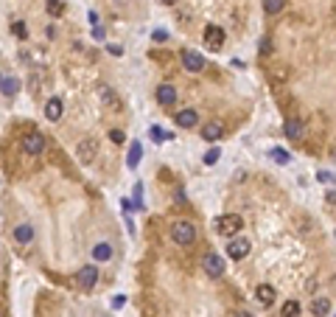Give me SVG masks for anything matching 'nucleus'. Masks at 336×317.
<instances>
[{
  "mask_svg": "<svg viewBox=\"0 0 336 317\" xmlns=\"http://www.w3.org/2000/svg\"><path fill=\"white\" fill-rule=\"evenodd\" d=\"M213 227H216V233H219V236L235 239V236H238V230L244 227V219H241L238 214H222V216H216Z\"/></svg>",
  "mask_w": 336,
  "mask_h": 317,
  "instance_id": "f257e3e1",
  "label": "nucleus"
},
{
  "mask_svg": "<svg viewBox=\"0 0 336 317\" xmlns=\"http://www.w3.org/2000/svg\"><path fill=\"white\" fill-rule=\"evenodd\" d=\"M171 239H174V244H180V247H191V244L196 242V227H193L191 222H174V225H171Z\"/></svg>",
  "mask_w": 336,
  "mask_h": 317,
  "instance_id": "f03ea898",
  "label": "nucleus"
},
{
  "mask_svg": "<svg viewBox=\"0 0 336 317\" xmlns=\"http://www.w3.org/2000/svg\"><path fill=\"white\" fill-rule=\"evenodd\" d=\"M76 160L81 166H90L93 160H98V140L96 138H81L76 143Z\"/></svg>",
  "mask_w": 336,
  "mask_h": 317,
  "instance_id": "7ed1b4c3",
  "label": "nucleus"
},
{
  "mask_svg": "<svg viewBox=\"0 0 336 317\" xmlns=\"http://www.w3.org/2000/svg\"><path fill=\"white\" fill-rule=\"evenodd\" d=\"M202 269L210 275V278H222L224 275V258L219 253H204L202 256Z\"/></svg>",
  "mask_w": 336,
  "mask_h": 317,
  "instance_id": "20e7f679",
  "label": "nucleus"
},
{
  "mask_svg": "<svg viewBox=\"0 0 336 317\" xmlns=\"http://www.w3.org/2000/svg\"><path fill=\"white\" fill-rule=\"evenodd\" d=\"M249 239H244V236H235V239H230V244H227V256L233 258V261H241V258H246L249 256Z\"/></svg>",
  "mask_w": 336,
  "mask_h": 317,
  "instance_id": "39448f33",
  "label": "nucleus"
},
{
  "mask_svg": "<svg viewBox=\"0 0 336 317\" xmlns=\"http://www.w3.org/2000/svg\"><path fill=\"white\" fill-rule=\"evenodd\" d=\"M182 65H185V70H191V73H202L207 62H204V56L199 54V51L185 48V51H182Z\"/></svg>",
  "mask_w": 336,
  "mask_h": 317,
  "instance_id": "423d86ee",
  "label": "nucleus"
},
{
  "mask_svg": "<svg viewBox=\"0 0 336 317\" xmlns=\"http://www.w3.org/2000/svg\"><path fill=\"white\" fill-rule=\"evenodd\" d=\"M76 281H78V289H81V292H90V289L96 287V281H98V269L93 267V264H87V267L78 269Z\"/></svg>",
  "mask_w": 336,
  "mask_h": 317,
  "instance_id": "0eeeda50",
  "label": "nucleus"
},
{
  "mask_svg": "<svg viewBox=\"0 0 336 317\" xmlns=\"http://www.w3.org/2000/svg\"><path fill=\"white\" fill-rule=\"evenodd\" d=\"M23 152H25V154H31V157L42 154V152H45V138H42L39 132L25 135V138H23Z\"/></svg>",
  "mask_w": 336,
  "mask_h": 317,
  "instance_id": "6e6552de",
  "label": "nucleus"
},
{
  "mask_svg": "<svg viewBox=\"0 0 336 317\" xmlns=\"http://www.w3.org/2000/svg\"><path fill=\"white\" fill-rule=\"evenodd\" d=\"M98 96H101V104H104V107H109L112 112H120V110H123V101L118 98V93H115L112 87L101 85V87H98Z\"/></svg>",
  "mask_w": 336,
  "mask_h": 317,
  "instance_id": "1a4fd4ad",
  "label": "nucleus"
},
{
  "mask_svg": "<svg viewBox=\"0 0 336 317\" xmlns=\"http://www.w3.org/2000/svg\"><path fill=\"white\" fill-rule=\"evenodd\" d=\"M204 43H207V48H222L224 45V31L219 28V25H207V28H204Z\"/></svg>",
  "mask_w": 336,
  "mask_h": 317,
  "instance_id": "9d476101",
  "label": "nucleus"
},
{
  "mask_svg": "<svg viewBox=\"0 0 336 317\" xmlns=\"http://www.w3.org/2000/svg\"><path fill=\"white\" fill-rule=\"evenodd\" d=\"M283 132H286L288 140H300L303 138V121L300 118H294V115H288L286 121H283Z\"/></svg>",
  "mask_w": 336,
  "mask_h": 317,
  "instance_id": "9b49d317",
  "label": "nucleus"
},
{
  "mask_svg": "<svg viewBox=\"0 0 336 317\" xmlns=\"http://www.w3.org/2000/svg\"><path fill=\"white\" fill-rule=\"evenodd\" d=\"M174 124L180 129H191V127H196L199 124V115H196V110H180L174 115Z\"/></svg>",
  "mask_w": 336,
  "mask_h": 317,
  "instance_id": "f8f14e48",
  "label": "nucleus"
},
{
  "mask_svg": "<svg viewBox=\"0 0 336 317\" xmlns=\"http://www.w3.org/2000/svg\"><path fill=\"white\" fill-rule=\"evenodd\" d=\"M157 101H160V107H174L177 104V90L171 85H160L157 87Z\"/></svg>",
  "mask_w": 336,
  "mask_h": 317,
  "instance_id": "ddd939ff",
  "label": "nucleus"
},
{
  "mask_svg": "<svg viewBox=\"0 0 336 317\" xmlns=\"http://www.w3.org/2000/svg\"><path fill=\"white\" fill-rule=\"evenodd\" d=\"M224 135V124L222 121H210L202 127V138L207 140V143H213V140H219Z\"/></svg>",
  "mask_w": 336,
  "mask_h": 317,
  "instance_id": "4468645a",
  "label": "nucleus"
},
{
  "mask_svg": "<svg viewBox=\"0 0 336 317\" xmlns=\"http://www.w3.org/2000/svg\"><path fill=\"white\" fill-rule=\"evenodd\" d=\"M275 287H269V284H258V289H255V298L261 300V306H272L275 303Z\"/></svg>",
  "mask_w": 336,
  "mask_h": 317,
  "instance_id": "2eb2a0df",
  "label": "nucleus"
},
{
  "mask_svg": "<svg viewBox=\"0 0 336 317\" xmlns=\"http://www.w3.org/2000/svg\"><path fill=\"white\" fill-rule=\"evenodd\" d=\"M62 112H65V104H62L59 98H48V104H45V115H48L51 121H59Z\"/></svg>",
  "mask_w": 336,
  "mask_h": 317,
  "instance_id": "dca6fc26",
  "label": "nucleus"
},
{
  "mask_svg": "<svg viewBox=\"0 0 336 317\" xmlns=\"http://www.w3.org/2000/svg\"><path fill=\"white\" fill-rule=\"evenodd\" d=\"M311 311H314V317H328L330 314V300L328 298H314Z\"/></svg>",
  "mask_w": 336,
  "mask_h": 317,
  "instance_id": "f3484780",
  "label": "nucleus"
},
{
  "mask_svg": "<svg viewBox=\"0 0 336 317\" xmlns=\"http://www.w3.org/2000/svg\"><path fill=\"white\" fill-rule=\"evenodd\" d=\"M93 258H96V261H109V258H112V247H109L107 242H98L96 247H93Z\"/></svg>",
  "mask_w": 336,
  "mask_h": 317,
  "instance_id": "a211bd4d",
  "label": "nucleus"
},
{
  "mask_svg": "<svg viewBox=\"0 0 336 317\" xmlns=\"http://www.w3.org/2000/svg\"><path fill=\"white\" fill-rule=\"evenodd\" d=\"M31 239H34V227H31V225H17V227H14V242L28 244Z\"/></svg>",
  "mask_w": 336,
  "mask_h": 317,
  "instance_id": "6ab92c4d",
  "label": "nucleus"
},
{
  "mask_svg": "<svg viewBox=\"0 0 336 317\" xmlns=\"http://www.w3.org/2000/svg\"><path fill=\"white\" fill-rule=\"evenodd\" d=\"M140 154H143V146H140L138 140H135L132 146H129V157H126V166H129V169H138V163H140Z\"/></svg>",
  "mask_w": 336,
  "mask_h": 317,
  "instance_id": "aec40b11",
  "label": "nucleus"
},
{
  "mask_svg": "<svg viewBox=\"0 0 336 317\" xmlns=\"http://www.w3.org/2000/svg\"><path fill=\"white\" fill-rule=\"evenodd\" d=\"M0 90H3V96H9V98H12L14 93L20 90V82L14 79V76H9V79H3V82H0Z\"/></svg>",
  "mask_w": 336,
  "mask_h": 317,
  "instance_id": "412c9836",
  "label": "nucleus"
},
{
  "mask_svg": "<svg viewBox=\"0 0 336 317\" xmlns=\"http://www.w3.org/2000/svg\"><path fill=\"white\" fill-rule=\"evenodd\" d=\"M280 317H300V303L297 300H286L280 306Z\"/></svg>",
  "mask_w": 336,
  "mask_h": 317,
  "instance_id": "4be33fe9",
  "label": "nucleus"
},
{
  "mask_svg": "<svg viewBox=\"0 0 336 317\" xmlns=\"http://www.w3.org/2000/svg\"><path fill=\"white\" fill-rule=\"evenodd\" d=\"M269 157L275 160V163H280V166H286V163H291V154L286 152V149H280V146H275V149H269Z\"/></svg>",
  "mask_w": 336,
  "mask_h": 317,
  "instance_id": "5701e85b",
  "label": "nucleus"
},
{
  "mask_svg": "<svg viewBox=\"0 0 336 317\" xmlns=\"http://www.w3.org/2000/svg\"><path fill=\"white\" fill-rule=\"evenodd\" d=\"M286 9V0H264V12L266 14H280Z\"/></svg>",
  "mask_w": 336,
  "mask_h": 317,
  "instance_id": "b1692460",
  "label": "nucleus"
},
{
  "mask_svg": "<svg viewBox=\"0 0 336 317\" xmlns=\"http://www.w3.org/2000/svg\"><path fill=\"white\" fill-rule=\"evenodd\" d=\"M12 31H14V37H17V39H25V37H28V28H25V23H20V20L12 25Z\"/></svg>",
  "mask_w": 336,
  "mask_h": 317,
  "instance_id": "393cba45",
  "label": "nucleus"
},
{
  "mask_svg": "<svg viewBox=\"0 0 336 317\" xmlns=\"http://www.w3.org/2000/svg\"><path fill=\"white\" fill-rule=\"evenodd\" d=\"M165 138H171V135H168V132H162L160 127H151V140H154V143H162Z\"/></svg>",
  "mask_w": 336,
  "mask_h": 317,
  "instance_id": "a878e982",
  "label": "nucleus"
},
{
  "mask_svg": "<svg viewBox=\"0 0 336 317\" xmlns=\"http://www.w3.org/2000/svg\"><path fill=\"white\" fill-rule=\"evenodd\" d=\"M317 180H319V183H336V174H333V171H317Z\"/></svg>",
  "mask_w": 336,
  "mask_h": 317,
  "instance_id": "bb28decb",
  "label": "nucleus"
},
{
  "mask_svg": "<svg viewBox=\"0 0 336 317\" xmlns=\"http://www.w3.org/2000/svg\"><path fill=\"white\" fill-rule=\"evenodd\" d=\"M219 157H222V152H219V149L216 146H213V149H210V152L207 154H204V163H207V166H213V163H216V160Z\"/></svg>",
  "mask_w": 336,
  "mask_h": 317,
  "instance_id": "cd10ccee",
  "label": "nucleus"
},
{
  "mask_svg": "<svg viewBox=\"0 0 336 317\" xmlns=\"http://www.w3.org/2000/svg\"><path fill=\"white\" fill-rule=\"evenodd\" d=\"M261 54H272V39L269 37H264V39H261Z\"/></svg>",
  "mask_w": 336,
  "mask_h": 317,
  "instance_id": "c85d7f7f",
  "label": "nucleus"
},
{
  "mask_svg": "<svg viewBox=\"0 0 336 317\" xmlns=\"http://www.w3.org/2000/svg\"><path fill=\"white\" fill-rule=\"evenodd\" d=\"M109 140H112V143H123V132H120V129H112V132H109Z\"/></svg>",
  "mask_w": 336,
  "mask_h": 317,
  "instance_id": "c756f323",
  "label": "nucleus"
},
{
  "mask_svg": "<svg viewBox=\"0 0 336 317\" xmlns=\"http://www.w3.org/2000/svg\"><path fill=\"white\" fill-rule=\"evenodd\" d=\"M135 208H143V188H135Z\"/></svg>",
  "mask_w": 336,
  "mask_h": 317,
  "instance_id": "7c9ffc66",
  "label": "nucleus"
},
{
  "mask_svg": "<svg viewBox=\"0 0 336 317\" xmlns=\"http://www.w3.org/2000/svg\"><path fill=\"white\" fill-rule=\"evenodd\" d=\"M48 12H51V14H59V12H62V3H56V0H51V3H48Z\"/></svg>",
  "mask_w": 336,
  "mask_h": 317,
  "instance_id": "2f4dec72",
  "label": "nucleus"
},
{
  "mask_svg": "<svg viewBox=\"0 0 336 317\" xmlns=\"http://www.w3.org/2000/svg\"><path fill=\"white\" fill-rule=\"evenodd\" d=\"M107 48H109V54H112V56H120V54H123V48H120V45H107Z\"/></svg>",
  "mask_w": 336,
  "mask_h": 317,
  "instance_id": "473e14b6",
  "label": "nucleus"
},
{
  "mask_svg": "<svg viewBox=\"0 0 336 317\" xmlns=\"http://www.w3.org/2000/svg\"><path fill=\"white\" fill-rule=\"evenodd\" d=\"M325 202H328V205H336V191H328V194H325Z\"/></svg>",
  "mask_w": 336,
  "mask_h": 317,
  "instance_id": "72a5a7b5",
  "label": "nucleus"
},
{
  "mask_svg": "<svg viewBox=\"0 0 336 317\" xmlns=\"http://www.w3.org/2000/svg\"><path fill=\"white\" fill-rule=\"evenodd\" d=\"M154 39H157V43H165L168 34H165V31H154Z\"/></svg>",
  "mask_w": 336,
  "mask_h": 317,
  "instance_id": "f704fd0d",
  "label": "nucleus"
},
{
  "mask_svg": "<svg viewBox=\"0 0 336 317\" xmlns=\"http://www.w3.org/2000/svg\"><path fill=\"white\" fill-rule=\"evenodd\" d=\"M93 37H96V39H104V28H101V25H96V28H93Z\"/></svg>",
  "mask_w": 336,
  "mask_h": 317,
  "instance_id": "c9c22d12",
  "label": "nucleus"
},
{
  "mask_svg": "<svg viewBox=\"0 0 336 317\" xmlns=\"http://www.w3.org/2000/svg\"><path fill=\"white\" fill-rule=\"evenodd\" d=\"M235 317H252V314H249V311H238Z\"/></svg>",
  "mask_w": 336,
  "mask_h": 317,
  "instance_id": "e433bc0d",
  "label": "nucleus"
},
{
  "mask_svg": "<svg viewBox=\"0 0 336 317\" xmlns=\"http://www.w3.org/2000/svg\"><path fill=\"white\" fill-rule=\"evenodd\" d=\"M330 157H333V160H336V146H333V149H330Z\"/></svg>",
  "mask_w": 336,
  "mask_h": 317,
  "instance_id": "4c0bfd02",
  "label": "nucleus"
},
{
  "mask_svg": "<svg viewBox=\"0 0 336 317\" xmlns=\"http://www.w3.org/2000/svg\"><path fill=\"white\" fill-rule=\"evenodd\" d=\"M160 3H177V0H160Z\"/></svg>",
  "mask_w": 336,
  "mask_h": 317,
  "instance_id": "58836bf2",
  "label": "nucleus"
},
{
  "mask_svg": "<svg viewBox=\"0 0 336 317\" xmlns=\"http://www.w3.org/2000/svg\"><path fill=\"white\" fill-rule=\"evenodd\" d=\"M0 82H3V76H0Z\"/></svg>",
  "mask_w": 336,
  "mask_h": 317,
  "instance_id": "ea45409f",
  "label": "nucleus"
},
{
  "mask_svg": "<svg viewBox=\"0 0 336 317\" xmlns=\"http://www.w3.org/2000/svg\"><path fill=\"white\" fill-rule=\"evenodd\" d=\"M333 317H336V314H333Z\"/></svg>",
  "mask_w": 336,
  "mask_h": 317,
  "instance_id": "a19ab883",
  "label": "nucleus"
}]
</instances>
